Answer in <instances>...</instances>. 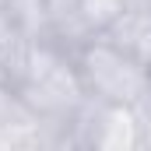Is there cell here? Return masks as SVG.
<instances>
[{
	"instance_id": "3",
	"label": "cell",
	"mask_w": 151,
	"mask_h": 151,
	"mask_svg": "<svg viewBox=\"0 0 151 151\" xmlns=\"http://www.w3.org/2000/svg\"><path fill=\"white\" fill-rule=\"evenodd\" d=\"M7 18L14 21V28L28 42H46L53 39V14H49V0H0ZM56 42V39H53Z\"/></svg>"
},
{
	"instance_id": "1",
	"label": "cell",
	"mask_w": 151,
	"mask_h": 151,
	"mask_svg": "<svg viewBox=\"0 0 151 151\" xmlns=\"http://www.w3.org/2000/svg\"><path fill=\"white\" fill-rule=\"evenodd\" d=\"M7 84L35 116L56 123V127H67V119L88 99L81 74H77V63H74V53L53 39L25 42Z\"/></svg>"
},
{
	"instance_id": "2",
	"label": "cell",
	"mask_w": 151,
	"mask_h": 151,
	"mask_svg": "<svg viewBox=\"0 0 151 151\" xmlns=\"http://www.w3.org/2000/svg\"><path fill=\"white\" fill-rule=\"evenodd\" d=\"M74 63L81 84L91 99L99 102H113V106H137L151 91V70L148 63L134 60L130 53H123L119 46H113L109 39H102L99 32L91 39H84L74 49Z\"/></svg>"
},
{
	"instance_id": "4",
	"label": "cell",
	"mask_w": 151,
	"mask_h": 151,
	"mask_svg": "<svg viewBox=\"0 0 151 151\" xmlns=\"http://www.w3.org/2000/svg\"><path fill=\"white\" fill-rule=\"evenodd\" d=\"M137 113V127H141V148H151V91L134 106Z\"/></svg>"
}]
</instances>
